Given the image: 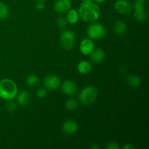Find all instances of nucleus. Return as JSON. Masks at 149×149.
<instances>
[{
  "instance_id": "aec40b11",
  "label": "nucleus",
  "mask_w": 149,
  "mask_h": 149,
  "mask_svg": "<svg viewBox=\"0 0 149 149\" xmlns=\"http://www.w3.org/2000/svg\"><path fill=\"white\" fill-rule=\"evenodd\" d=\"M65 107L68 111H74L78 107V101L74 97H70L65 101Z\"/></svg>"
},
{
  "instance_id": "a878e982",
  "label": "nucleus",
  "mask_w": 149,
  "mask_h": 149,
  "mask_svg": "<svg viewBox=\"0 0 149 149\" xmlns=\"http://www.w3.org/2000/svg\"><path fill=\"white\" fill-rule=\"evenodd\" d=\"M45 7V4L44 1H38V2L36 4V8L38 10H43Z\"/></svg>"
},
{
  "instance_id": "c756f323",
  "label": "nucleus",
  "mask_w": 149,
  "mask_h": 149,
  "mask_svg": "<svg viewBox=\"0 0 149 149\" xmlns=\"http://www.w3.org/2000/svg\"><path fill=\"white\" fill-rule=\"evenodd\" d=\"M83 1H91V0H82Z\"/></svg>"
},
{
  "instance_id": "c85d7f7f",
  "label": "nucleus",
  "mask_w": 149,
  "mask_h": 149,
  "mask_svg": "<svg viewBox=\"0 0 149 149\" xmlns=\"http://www.w3.org/2000/svg\"><path fill=\"white\" fill-rule=\"evenodd\" d=\"M91 148H99V147L97 146H92Z\"/></svg>"
},
{
  "instance_id": "7ed1b4c3",
  "label": "nucleus",
  "mask_w": 149,
  "mask_h": 149,
  "mask_svg": "<svg viewBox=\"0 0 149 149\" xmlns=\"http://www.w3.org/2000/svg\"><path fill=\"white\" fill-rule=\"evenodd\" d=\"M98 95V90L97 87L93 85H89L84 87L80 91L79 95V100L80 103L85 106L91 105L94 103Z\"/></svg>"
},
{
  "instance_id": "ddd939ff",
  "label": "nucleus",
  "mask_w": 149,
  "mask_h": 149,
  "mask_svg": "<svg viewBox=\"0 0 149 149\" xmlns=\"http://www.w3.org/2000/svg\"><path fill=\"white\" fill-rule=\"evenodd\" d=\"M78 124L74 119H68L63 124L62 129L65 134L72 135L74 134L78 130Z\"/></svg>"
},
{
  "instance_id": "bb28decb",
  "label": "nucleus",
  "mask_w": 149,
  "mask_h": 149,
  "mask_svg": "<svg viewBox=\"0 0 149 149\" xmlns=\"http://www.w3.org/2000/svg\"><path fill=\"white\" fill-rule=\"evenodd\" d=\"M122 148L124 149H135V146L131 143H127Z\"/></svg>"
},
{
  "instance_id": "412c9836",
  "label": "nucleus",
  "mask_w": 149,
  "mask_h": 149,
  "mask_svg": "<svg viewBox=\"0 0 149 149\" xmlns=\"http://www.w3.org/2000/svg\"><path fill=\"white\" fill-rule=\"evenodd\" d=\"M9 8L4 2L0 1V19H6L9 17Z\"/></svg>"
},
{
  "instance_id": "6ab92c4d",
  "label": "nucleus",
  "mask_w": 149,
  "mask_h": 149,
  "mask_svg": "<svg viewBox=\"0 0 149 149\" xmlns=\"http://www.w3.org/2000/svg\"><path fill=\"white\" fill-rule=\"evenodd\" d=\"M127 81L130 87L132 88H137L141 84V79L135 74H130L127 78Z\"/></svg>"
},
{
  "instance_id": "f8f14e48",
  "label": "nucleus",
  "mask_w": 149,
  "mask_h": 149,
  "mask_svg": "<svg viewBox=\"0 0 149 149\" xmlns=\"http://www.w3.org/2000/svg\"><path fill=\"white\" fill-rule=\"evenodd\" d=\"M106 54L101 48H95L94 50L89 55L90 61L93 63H100L104 60Z\"/></svg>"
},
{
  "instance_id": "0eeeda50",
  "label": "nucleus",
  "mask_w": 149,
  "mask_h": 149,
  "mask_svg": "<svg viewBox=\"0 0 149 149\" xmlns=\"http://www.w3.org/2000/svg\"><path fill=\"white\" fill-rule=\"evenodd\" d=\"M113 7L118 13L122 15H128L133 10V4L129 0H116Z\"/></svg>"
},
{
  "instance_id": "39448f33",
  "label": "nucleus",
  "mask_w": 149,
  "mask_h": 149,
  "mask_svg": "<svg viewBox=\"0 0 149 149\" xmlns=\"http://www.w3.org/2000/svg\"><path fill=\"white\" fill-rule=\"evenodd\" d=\"M61 46L65 50H71L76 43V35L73 31L65 29L63 31L60 36Z\"/></svg>"
},
{
  "instance_id": "a211bd4d",
  "label": "nucleus",
  "mask_w": 149,
  "mask_h": 149,
  "mask_svg": "<svg viewBox=\"0 0 149 149\" xmlns=\"http://www.w3.org/2000/svg\"><path fill=\"white\" fill-rule=\"evenodd\" d=\"M113 31L116 35L122 36L126 32L127 24L123 20H117L113 25Z\"/></svg>"
},
{
  "instance_id": "f3484780",
  "label": "nucleus",
  "mask_w": 149,
  "mask_h": 149,
  "mask_svg": "<svg viewBox=\"0 0 149 149\" xmlns=\"http://www.w3.org/2000/svg\"><path fill=\"white\" fill-rule=\"evenodd\" d=\"M77 70L81 74H87L92 71V63L90 61H81L77 65Z\"/></svg>"
},
{
  "instance_id": "423d86ee",
  "label": "nucleus",
  "mask_w": 149,
  "mask_h": 149,
  "mask_svg": "<svg viewBox=\"0 0 149 149\" xmlns=\"http://www.w3.org/2000/svg\"><path fill=\"white\" fill-rule=\"evenodd\" d=\"M147 0H135L133 4L134 17L138 21L144 23L148 18L146 11L145 10V5Z\"/></svg>"
},
{
  "instance_id": "4468645a",
  "label": "nucleus",
  "mask_w": 149,
  "mask_h": 149,
  "mask_svg": "<svg viewBox=\"0 0 149 149\" xmlns=\"http://www.w3.org/2000/svg\"><path fill=\"white\" fill-rule=\"evenodd\" d=\"M15 97L16 100H17V103L20 106H25L30 103L31 100L32 96L31 93H29V91L23 90V91H20V93H17Z\"/></svg>"
},
{
  "instance_id": "6e6552de",
  "label": "nucleus",
  "mask_w": 149,
  "mask_h": 149,
  "mask_svg": "<svg viewBox=\"0 0 149 149\" xmlns=\"http://www.w3.org/2000/svg\"><path fill=\"white\" fill-rule=\"evenodd\" d=\"M61 85V80L55 74H49L44 79V86L47 90H55Z\"/></svg>"
},
{
  "instance_id": "f257e3e1",
  "label": "nucleus",
  "mask_w": 149,
  "mask_h": 149,
  "mask_svg": "<svg viewBox=\"0 0 149 149\" xmlns=\"http://www.w3.org/2000/svg\"><path fill=\"white\" fill-rule=\"evenodd\" d=\"M78 12L80 18L86 23L97 21L100 15V9L98 4L93 1H82Z\"/></svg>"
},
{
  "instance_id": "f03ea898",
  "label": "nucleus",
  "mask_w": 149,
  "mask_h": 149,
  "mask_svg": "<svg viewBox=\"0 0 149 149\" xmlns=\"http://www.w3.org/2000/svg\"><path fill=\"white\" fill-rule=\"evenodd\" d=\"M18 93L17 84L11 79L0 80V97L4 100H14Z\"/></svg>"
},
{
  "instance_id": "4be33fe9",
  "label": "nucleus",
  "mask_w": 149,
  "mask_h": 149,
  "mask_svg": "<svg viewBox=\"0 0 149 149\" xmlns=\"http://www.w3.org/2000/svg\"><path fill=\"white\" fill-rule=\"evenodd\" d=\"M17 109V104L13 100H7L5 104V109L8 112H14Z\"/></svg>"
},
{
  "instance_id": "9b49d317",
  "label": "nucleus",
  "mask_w": 149,
  "mask_h": 149,
  "mask_svg": "<svg viewBox=\"0 0 149 149\" xmlns=\"http://www.w3.org/2000/svg\"><path fill=\"white\" fill-rule=\"evenodd\" d=\"M95 49V44L93 40L90 38H86L81 40L79 45V49L81 54L89 55Z\"/></svg>"
},
{
  "instance_id": "dca6fc26",
  "label": "nucleus",
  "mask_w": 149,
  "mask_h": 149,
  "mask_svg": "<svg viewBox=\"0 0 149 149\" xmlns=\"http://www.w3.org/2000/svg\"><path fill=\"white\" fill-rule=\"evenodd\" d=\"M79 14L78 10L76 9H70L68 12H67L66 19L68 23L70 24H76L79 22Z\"/></svg>"
},
{
  "instance_id": "393cba45",
  "label": "nucleus",
  "mask_w": 149,
  "mask_h": 149,
  "mask_svg": "<svg viewBox=\"0 0 149 149\" xmlns=\"http://www.w3.org/2000/svg\"><path fill=\"white\" fill-rule=\"evenodd\" d=\"M47 89L46 88H39L36 91V95L39 98H45L47 95Z\"/></svg>"
},
{
  "instance_id": "b1692460",
  "label": "nucleus",
  "mask_w": 149,
  "mask_h": 149,
  "mask_svg": "<svg viewBox=\"0 0 149 149\" xmlns=\"http://www.w3.org/2000/svg\"><path fill=\"white\" fill-rule=\"evenodd\" d=\"M105 148L106 149H118L119 148V146L114 141H109L105 145Z\"/></svg>"
},
{
  "instance_id": "1a4fd4ad",
  "label": "nucleus",
  "mask_w": 149,
  "mask_h": 149,
  "mask_svg": "<svg viewBox=\"0 0 149 149\" xmlns=\"http://www.w3.org/2000/svg\"><path fill=\"white\" fill-rule=\"evenodd\" d=\"M61 86L63 93L68 96L74 95L78 91L77 84L71 80H65Z\"/></svg>"
},
{
  "instance_id": "7c9ffc66",
  "label": "nucleus",
  "mask_w": 149,
  "mask_h": 149,
  "mask_svg": "<svg viewBox=\"0 0 149 149\" xmlns=\"http://www.w3.org/2000/svg\"><path fill=\"white\" fill-rule=\"evenodd\" d=\"M36 1H45V0H36Z\"/></svg>"
},
{
  "instance_id": "cd10ccee",
  "label": "nucleus",
  "mask_w": 149,
  "mask_h": 149,
  "mask_svg": "<svg viewBox=\"0 0 149 149\" xmlns=\"http://www.w3.org/2000/svg\"><path fill=\"white\" fill-rule=\"evenodd\" d=\"M91 1H94V2L97 3V4H101V3L105 2L106 0H91Z\"/></svg>"
},
{
  "instance_id": "5701e85b",
  "label": "nucleus",
  "mask_w": 149,
  "mask_h": 149,
  "mask_svg": "<svg viewBox=\"0 0 149 149\" xmlns=\"http://www.w3.org/2000/svg\"><path fill=\"white\" fill-rule=\"evenodd\" d=\"M57 24H58V27L61 29H63L68 24V21H67L66 17H58V20H57Z\"/></svg>"
},
{
  "instance_id": "20e7f679",
  "label": "nucleus",
  "mask_w": 149,
  "mask_h": 149,
  "mask_svg": "<svg viewBox=\"0 0 149 149\" xmlns=\"http://www.w3.org/2000/svg\"><path fill=\"white\" fill-rule=\"evenodd\" d=\"M87 36L92 40H99L105 36L106 29L103 24L97 22H93L88 26L87 30Z\"/></svg>"
},
{
  "instance_id": "2eb2a0df",
  "label": "nucleus",
  "mask_w": 149,
  "mask_h": 149,
  "mask_svg": "<svg viewBox=\"0 0 149 149\" xmlns=\"http://www.w3.org/2000/svg\"><path fill=\"white\" fill-rule=\"evenodd\" d=\"M26 84L28 87L31 89L36 88L40 84V79L35 74H31L26 79Z\"/></svg>"
},
{
  "instance_id": "9d476101",
  "label": "nucleus",
  "mask_w": 149,
  "mask_h": 149,
  "mask_svg": "<svg viewBox=\"0 0 149 149\" xmlns=\"http://www.w3.org/2000/svg\"><path fill=\"white\" fill-rule=\"evenodd\" d=\"M71 0H56L54 3L53 8L57 13H65L71 8Z\"/></svg>"
}]
</instances>
